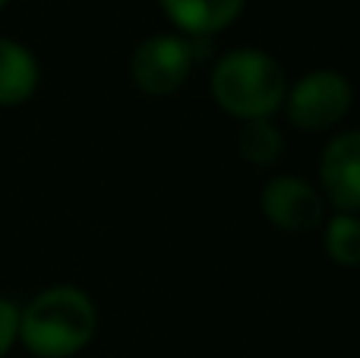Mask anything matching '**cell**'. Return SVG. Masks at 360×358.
Masks as SVG:
<instances>
[{"instance_id": "52a82bcc", "label": "cell", "mask_w": 360, "mask_h": 358, "mask_svg": "<svg viewBox=\"0 0 360 358\" xmlns=\"http://www.w3.org/2000/svg\"><path fill=\"white\" fill-rule=\"evenodd\" d=\"M168 19L190 38H205L228 29L247 0H158Z\"/></svg>"}, {"instance_id": "3957f363", "label": "cell", "mask_w": 360, "mask_h": 358, "mask_svg": "<svg viewBox=\"0 0 360 358\" xmlns=\"http://www.w3.org/2000/svg\"><path fill=\"white\" fill-rule=\"evenodd\" d=\"M351 101H354V89L338 70H313L300 76L285 95V111L297 130L319 133L345 121Z\"/></svg>"}, {"instance_id": "8992f818", "label": "cell", "mask_w": 360, "mask_h": 358, "mask_svg": "<svg viewBox=\"0 0 360 358\" xmlns=\"http://www.w3.org/2000/svg\"><path fill=\"white\" fill-rule=\"evenodd\" d=\"M319 194L338 213H360V130H342L319 159Z\"/></svg>"}, {"instance_id": "7a4b0ae2", "label": "cell", "mask_w": 360, "mask_h": 358, "mask_svg": "<svg viewBox=\"0 0 360 358\" xmlns=\"http://www.w3.org/2000/svg\"><path fill=\"white\" fill-rule=\"evenodd\" d=\"M212 99L218 108L240 121L272 118L288 95L281 63L259 48H240L224 54L212 70Z\"/></svg>"}, {"instance_id": "8fae6325", "label": "cell", "mask_w": 360, "mask_h": 358, "mask_svg": "<svg viewBox=\"0 0 360 358\" xmlns=\"http://www.w3.org/2000/svg\"><path fill=\"white\" fill-rule=\"evenodd\" d=\"M19 340V308L10 298H0V358Z\"/></svg>"}, {"instance_id": "30bf717a", "label": "cell", "mask_w": 360, "mask_h": 358, "mask_svg": "<svg viewBox=\"0 0 360 358\" xmlns=\"http://www.w3.org/2000/svg\"><path fill=\"white\" fill-rule=\"evenodd\" d=\"M326 251L338 266H360V219L338 213L326 226Z\"/></svg>"}, {"instance_id": "9c48e42d", "label": "cell", "mask_w": 360, "mask_h": 358, "mask_svg": "<svg viewBox=\"0 0 360 358\" xmlns=\"http://www.w3.org/2000/svg\"><path fill=\"white\" fill-rule=\"evenodd\" d=\"M281 130L269 118L262 121H243L240 133H237V149L250 165H272L281 156Z\"/></svg>"}, {"instance_id": "7c38bea8", "label": "cell", "mask_w": 360, "mask_h": 358, "mask_svg": "<svg viewBox=\"0 0 360 358\" xmlns=\"http://www.w3.org/2000/svg\"><path fill=\"white\" fill-rule=\"evenodd\" d=\"M4 4H6V0H0V6H4Z\"/></svg>"}, {"instance_id": "277c9868", "label": "cell", "mask_w": 360, "mask_h": 358, "mask_svg": "<svg viewBox=\"0 0 360 358\" xmlns=\"http://www.w3.org/2000/svg\"><path fill=\"white\" fill-rule=\"evenodd\" d=\"M196 61L193 38L180 35H152L133 51L130 76L146 95H171L186 82Z\"/></svg>"}, {"instance_id": "5b68a950", "label": "cell", "mask_w": 360, "mask_h": 358, "mask_svg": "<svg viewBox=\"0 0 360 358\" xmlns=\"http://www.w3.org/2000/svg\"><path fill=\"white\" fill-rule=\"evenodd\" d=\"M326 206L316 184L297 175H278L262 187V213L281 232H310L323 226Z\"/></svg>"}, {"instance_id": "6da1fadb", "label": "cell", "mask_w": 360, "mask_h": 358, "mask_svg": "<svg viewBox=\"0 0 360 358\" xmlns=\"http://www.w3.org/2000/svg\"><path fill=\"white\" fill-rule=\"evenodd\" d=\"M98 314L76 285H54L19 311V340L38 358H70L95 336Z\"/></svg>"}, {"instance_id": "ba28073f", "label": "cell", "mask_w": 360, "mask_h": 358, "mask_svg": "<svg viewBox=\"0 0 360 358\" xmlns=\"http://www.w3.org/2000/svg\"><path fill=\"white\" fill-rule=\"evenodd\" d=\"M38 89V63L25 44L0 38V105H22Z\"/></svg>"}]
</instances>
